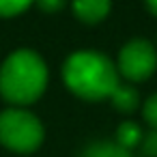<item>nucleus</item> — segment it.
Listing matches in <instances>:
<instances>
[{
	"label": "nucleus",
	"instance_id": "10",
	"mask_svg": "<svg viewBox=\"0 0 157 157\" xmlns=\"http://www.w3.org/2000/svg\"><path fill=\"white\" fill-rule=\"evenodd\" d=\"M142 114H144L146 123H148L153 129H157V93L151 95V97L144 101V105H142Z\"/></svg>",
	"mask_w": 157,
	"mask_h": 157
},
{
	"label": "nucleus",
	"instance_id": "9",
	"mask_svg": "<svg viewBox=\"0 0 157 157\" xmlns=\"http://www.w3.org/2000/svg\"><path fill=\"white\" fill-rule=\"evenodd\" d=\"M35 0H0V17H15L24 13Z\"/></svg>",
	"mask_w": 157,
	"mask_h": 157
},
{
	"label": "nucleus",
	"instance_id": "3",
	"mask_svg": "<svg viewBox=\"0 0 157 157\" xmlns=\"http://www.w3.org/2000/svg\"><path fill=\"white\" fill-rule=\"evenodd\" d=\"M45 129L41 121L22 108L0 112V142L15 153H33L43 144Z\"/></svg>",
	"mask_w": 157,
	"mask_h": 157
},
{
	"label": "nucleus",
	"instance_id": "8",
	"mask_svg": "<svg viewBox=\"0 0 157 157\" xmlns=\"http://www.w3.org/2000/svg\"><path fill=\"white\" fill-rule=\"evenodd\" d=\"M142 129L136 125V123H131V121H125V123H121L118 125V129H116V142L123 146V148H127V151H131L133 146H138V144H142Z\"/></svg>",
	"mask_w": 157,
	"mask_h": 157
},
{
	"label": "nucleus",
	"instance_id": "5",
	"mask_svg": "<svg viewBox=\"0 0 157 157\" xmlns=\"http://www.w3.org/2000/svg\"><path fill=\"white\" fill-rule=\"evenodd\" d=\"M112 0H73V13L84 24H99L108 17Z\"/></svg>",
	"mask_w": 157,
	"mask_h": 157
},
{
	"label": "nucleus",
	"instance_id": "12",
	"mask_svg": "<svg viewBox=\"0 0 157 157\" xmlns=\"http://www.w3.org/2000/svg\"><path fill=\"white\" fill-rule=\"evenodd\" d=\"M35 2L45 13H56V11H60L65 7V0H35Z\"/></svg>",
	"mask_w": 157,
	"mask_h": 157
},
{
	"label": "nucleus",
	"instance_id": "7",
	"mask_svg": "<svg viewBox=\"0 0 157 157\" xmlns=\"http://www.w3.org/2000/svg\"><path fill=\"white\" fill-rule=\"evenodd\" d=\"M82 157H131L127 148H123L118 142H93L84 148Z\"/></svg>",
	"mask_w": 157,
	"mask_h": 157
},
{
	"label": "nucleus",
	"instance_id": "11",
	"mask_svg": "<svg viewBox=\"0 0 157 157\" xmlns=\"http://www.w3.org/2000/svg\"><path fill=\"white\" fill-rule=\"evenodd\" d=\"M140 146H142V153H144L146 157H157V129L144 133Z\"/></svg>",
	"mask_w": 157,
	"mask_h": 157
},
{
	"label": "nucleus",
	"instance_id": "4",
	"mask_svg": "<svg viewBox=\"0 0 157 157\" xmlns=\"http://www.w3.org/2000/svg\"><path fill=\"white\" fill-rule=\"evenodd\" d=\"M118 75L127 78L129 82H142L151 78L157 69V50L146 39H131L118 52L116 63Z\"/></svg>",
	"mask_w": 157,
	"mask_h": 157
},
{
	"label": "nucleus",
	"instance_id": "13",
	"mask_svg": "<svg viewBox=\"0 0 157 157\" xmlns=\"http://www.w3.org/2000/svg\"><path fill=\"white\" fill-rule=\"evenodd\" d=\"M146 7L153 15H157V0H146Z\"/></svg>",
	"mask_w": 157,
	"mask_h": 157
},
{
	"label": "nucleus",
	"instance_id": "2",
	"mask_svg": "<svg viewBox=\"0 0 157 157\" xmlns=\"http://www.w3.org/2000/svg\"><path fill=\"white\" fill-rule=\"evenodd\" d=\"M45 86L48 67L35 50H15L0 67V95L13 105L35 103L45 93Z\"/></svg>",
	"mask_w": 157,
	"mask_h": 157
},
{
	"label": "nucleus",
	"instance_id": "6",
	"mask_svg": "<svg viewBox=\"0 0 157 157\" xmlns=\"http://www.w3.org/2000/svg\"><path fill=\"white\" fill-rule=\"evenodd\" d=\"M110 99H112V105L118 112H123V114H129V112H133L140 105V95L129 84H118V88L112 93Z\"/></svg>",
	"mask_w": 157,
	"mask_h": 157
},
{
	"label": "nucleus",
	"instance_id": "1",
	"mask_svg": "<svg viewBox=\"0 0 157 157\" xmlns=\"http://www.w3.org/2000/svg\"><path fill=\"white\" fill-rule=\"evenodd\" d=\"M63 78L67 88L86 101L110 99L121 84L116 65L108 56L93 50H82L71 54L65 60Z\"/></svg>",
	"mask_w": 157,
	"mask_h": 157
}]
</instances>
